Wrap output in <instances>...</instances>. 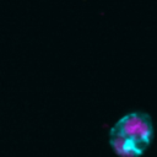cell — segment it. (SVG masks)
Here are the masks:
<instances>
[{
  "instance_id": "obj_1",
  "label": "cell",
  "mask_w": 157,
  "mask_h": 157,
  "mask_svg": "<svg viewBox=\"0 0 157 157\" xmlns=\"http://www.w3.org/2000/svg\"><path fill=\"white\" fill-rule=\"evenodd\" d=\"M152 124L144 114H130L121 119L112 132V146L120 156H139L150 145Z\"/></svg>"
}]
</instances>
